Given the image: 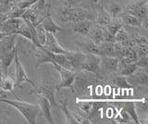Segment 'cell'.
I'll return each mask as SVG.
<instances>
[{
    "instance_id": "15",
    "label": "cell",
    "mask_w": 148,
    "mask_h": 124,
    "mask_svg": "<svg viewBox=\"0 0 148 124\" xmlns=\"http://www.w3.org/2000/svg\"><path fill=\"white\" fill-rule=\"evenodd\" d=\"M118 18H119V20L121 21L123 26L133 27V28H140V27H142L141 21L139 19H137L135 16L130 14V13L122 11L119 15Z\"/></svg>"
},
{
    "instance_id": "18",
    "label": "cell",
    "mask_w": 148,
    "mask_h": 124,
    "mask_svg": "<svg viewBox=\"0 0 148 124\" xmlns=\"http://www.w3.org/2000/svg\"><path fill=\"white\" fill-rule=\"evenodd\" d=\"M18 53V47H16L13 50H11L10 52L4 55L3 57L0 58L1 59V70L3 72V75L8 74V68L10 67V65L14 61V58H15V55Z\"/></svg>"
},
{
    "instance_id": "1",
    "label": "cell",
    "mask_w": 148,
    "mask_h": 124,
    "mask_svg": "<svg viewBox=\"0 0 148 124\" xmlns=\"http://www.w3.org/2000/svg\"><path fill=\"white\" fill-rule=\"evenodd\" d=\"M53 8L60 21L64 23H73L82 20H91L95 21L96 16V11L95 10L84 8L67 7L62 5L60 7H54Z\"/></svg>"
},
{
    "instance_id": "14",
    "label": "cell",
    "mask_w": 148,
    "mask_h": 124,
    "mask_svg": "<svg viewBox=\"0 0 148 124\" xmlns=\"http://www.w3.org/2000/svg\"><path fill=\"white\" fill-rule=\"evenodd\" d=\"M69 24H71V30L75 34L81 35H87L92 25L94 24V21L91 20H82Z\"/></svg>"
},
{
    "instance_id": "4",
    "label": "cell",
    "mask_w": 148,
    "mask_h": 124,
    "mask_svg": "<svg viewBox=\"0 0 148 124\" xmlns=\"http://www.w3.org/2000/svg\"><path fill=\"white\" fill-rule=\"evenodd\" d=\"M51 64L53 65L54 70L57 71L60 76V82L56 85V89H57V91H59L62 88H69L71 90V93L74 94L73 82H74V80H75V77H76V72L59 66L57 63H51Z\"/></svg>"
},
{
    "instance_id": "7",
    "label": "cell",
    "mask_w": 148,
    "mask_h": 124,
    "mask_svg": "<svg viewBox=\"0 0 148 124\" xmlns=\"http://www.w3.org/2000/svg\"><path fill=\"white\" fill-rule=\"evenodd\" d=\"M14 63H15V68H16V81H15V87L21 86L22 84L27 82V84H30L32 86L36 87L37 84L35 82L31 80L29 77H28L26 71L24 67H23L22 63L21 62V59L18 58V54L17 53L15 55V58H14Z\"/></svg>"
},
{
    "instance_id": "27",
    "label": "cell",
    "mask_w": 148,
    "mask_h": 124,
    "mask_svg": "<svg viewBox=\"0 0 148 124\" xmlns=\"http://www.w3.org/2000/svg\"><path fill=\"white\" fill-rule=\"evenodd\" d=\"M137 64V66L139 68H143V69H147L148 68V56L146 57H142V58H138V59L135 61Z\"/></svg>"
},
{
    "instance_id": "29",
    "label": "cell",
    "mask_w": 148,
    "mask_h": 124,
    "mask_svg": "<svg viewBox=\"0 0 148 124\" xmlns=\"http://www.w3.org/2000/svg\"><path fill=\"white\" fill-rule=\"evenodd\" d=\"M5 36H7V34H4V33H2V32H0V40H1L2 38H4Z\"/></svg>"
},
{
    "instance_id": "5",
    "label": "cell",
    "mask_w": 148,
    "mask_h": 124,
    "mask_svg": "<svg viewBox=\"0 0 148 124\" xmlns=\"http://www.w3.org/2000/svg\"><path fill=\"white\" fill-rule=\"evenodd\" d=\"M101 58L102 57L99 56V55H95L92 53H84V58H83V60L82 62L81 70L88 73L99 75Z\"/></svg>"
},
{
    "instance_id": "2",
    "label": "cell",
    "mask_w": 148,
    "mask_h": 124,
    "mask_svg": "<svg viewBox=\"0 0 148 124\" xmlns=\"http://www.w3.org/2000/svg\"><path fill=\"white\" fill-rule=\"evenodd\" d=\"M0 103L8 104L11 107L15 108L21 116L24 118L27 123L29 124H35L37 117L41 114V110L38 104H30L25 101L20 99H7L1 98Z\"/></svg>"
},
{
    "instance_id": "22",
    "label": "cell",
    "mask_w": 148,
    "mask_h": 124,
    "mask_svg": "<svg viewBox=\"0 0 148 124\" xmlns=\"http://www.w3.org/2000/svg\"><path fill=\"white\" fill-rule=\"evenodd\" d=\"M123 108L125 111L128 113L129 116L131 117L132 122L136 123V124L141 123L140 119H139L138 114L136 112V106H135V103H134V101L133 102L132 101H126V102L124 103Z\"/></svg>"
},
{
    "instance_id": "8",
    "label": "cell",
    "mask_w": 148,
    "mask_h": 124,
    "mask_svg": "<svg viewBox=\"0 0 148 124\" xmlns=\"http://www.w3.org/2000/svg\"><path fill=\"white\" fill-rule=\"evenodd\" d=\"M24 20L22 18H8L0 23V32L7 35L16 34V32L21 28Z\"/></svg>"
},
{
    "instance_id": "6",
    "label": "cell",
    "mask_w": 148,
    "mask_h": 124,
    "mask_svg": "<svg viewBox=\"0 0 148 124\" xmlns=\"http://www.w3.org/2000/svg\"><path fill=\"white\" fill-rule=\"evenodd\" d=\"M56 85L57 84H54L53 81H47L44 82V84L42 86H36L37 90L35 91V93L45 97L50 102L51 106L58 108V104L56 100V93L58 92L56 89Z\"/></svg>"
},
{
    "instance_id": "12",
    "label": "cell",
    "mask_w": 148,
    "mask_h": 124,
    "mask_svg": "<svg viewBox=\"0 0 148 124\" xmlns=\"http://www.w3.org/2000/svg\"><path fill=\"white\" fill-rule=\"evenodd\" d=\"M126 78H127V80L130 84H131V82H133V84H138V85L147 86V84H148L147 69L138 68L133 74H132L131 76H128Z\"/></svg>"
},
{
    "instance_id": "10",
    "label": "cell",
    "mask_w": 148,
    "mask_h": 124,
    "mask_svg": "<svg viewBox=\"0 0 148 124\" xmlns=\"http://www.w3.org/2000/svg\"><path fill=\"white\" fill-rule=\"evenodd\" d=\"M119 58L116 57H102L99 75L106 76L117 72Z\"/></svg>"
},
{
    "instance_id": "24",
    "label": "cell",
    "mask_w": 148,
    "mask_h": 124,
    "mask_svg": "<svg viewBox=\"0 0 148 124\" xmlns=\"http://www.w3.org/2000/svg\"><path fill=\"white\" fill-rule=\"evenodd\" d=\"M0 89L5 92L14 95V89H15V81H14L10 76L8 74L3 75V78L0 84Z\"/></svg>"
},
{
    "instance_id": "28",
    "label": "cell",
    "mask_w": 148,
    "mask_h": 124,
    "mask_svg": "<svg viewBox=\"0 0 148 124\" xmlns=\"http://www.w3.org/2000/svg\"><path fill=\"white\" fill-rule=\"evenodd\" d=\"M9 94H10V93H8V92H5V91L0 90V99H1V98H7Z\"/></svg>"
},
{
    "instance_id": "19",
    "label": "cell",
    "mask_w": 148,
    "mask_h": 124,
    "mask_svg": "<svg viewBox=\"0 0 148 124\" xmlns=\"http://www.w3.org/2000/svg\"><path fill=\"white\" fill-rule=\"evenodd\" d=\"M111 79H109V84H112L113 85L119 87V88L123 89H130L132 88V84L128 82L127 78L120 74H118L117 72L111 73Z\"/></svg>"
},
{
    "instance_id": "9",
    "label": "cell",
    "mask_w": 148,
    "mask_h": 124,
    "mask_svg": "<svg viewBox=\"0 0 148 124\" xmlns=\"http://www.w3.org/2000/svg\"><path fill=\"white\" fill-rule=\"evenodd\" d=\"M43 47L48 51L56 54H66L69 51V50L65 49L61 45H59L54 34L48 33V32H46L45 34V40Z\"/></svg>"
},
{
    "instance_id": "17",
    "label": "cell",
    "mask_w": 148,
    "mask_h": 124,
    "mask_svg": "<svg viewBox=\"0 0 148 124\" xmlns=\"http://www.w3.org/2000/svg\"><path fill=\"white\" fill-rule=\"evenodd\" d=\"M87 36L95 44L99 45L102 42H104V29L100 25H97L94 22L91 29L88 32Z\"/></svg>"
},
{
    "instance_id": "16",
    "label": "cell",
    "mask_w": 148,
    "mask_h": 124,
    "mask_svg": "<svg viewBox=\"0 0 148 124\" xmlns=\"http://www.w3.org/2000/svg\"><path fill=\"white\" fill-rule=\"evenodd\" d=\"M95 11H96V16L94 21L95 24L105 27L106 25H108L109 23L111 20H112V18L109 15V13L104 8L103 5H100L97 7Z\"/></svg>"
},
{
    "instance_id": "13",
    "label": "cell",
    "mask_w": 148,
    "mask_h": 124,
    "mask_svg": "<svg viewBox=\"0 0 148 124\" xmlns=\"http://www.w3.org/2000/svg\"><path fill=\"white\" fill-rule=\"evenodd\" d=\"M40 24L43 26V28L45 30V32L52 33L54 34L58 33V32L65 31L62 27H60L54 21L52 17H51V12H46L45 16L43 18V20H42V21L40 22Z\"/></svg>"
},
{
    "instance_id": "11",
    "label": "cell",
    "mask_w": 148,
    "mask_h": 124,
    "mask_svg": "<svg viewBox=\"0 0 148 124\" xmlns=\"http://www.w3.org/2000/svg\"><path fill=\"white\" fill-rule=\"evenodd\" d=\"M37 96V101H38V106L41 110V114L43 115V117L47 121L48 123L54 124L55 121L52 116V111H51V104L49 101L44 97L43 95H41L39 94H36Z\"/></svg>"
},
{
    "instance_id": "26",
    "label": "cell",
    "mask_w": 148,
    "mask_h": 124,
    "mask_svg": "<svg viewBox=\"0 0 148 124\" xmlns=\"http://www.w3.org/2000/svg\"><path fill=\"white\" fill-rule=\"evenodd\" d=\"M135 51L137 53L138 58L146 57L148 56V47L147 45H137L134 47Z\"/></svg>"
},
{
    "instance_id": "21",
    "label": "cell",
    "mask_w": 148,
    "mask_h": 124,
    "mask_svg": "<svg viewBox=\"0 0 148 124\" xmlns=\"http://www.w3.org/2000/svg\"><path fill=\"white\" fill-rule=\"evenodd\" d=\"M59 108L62 110L65 117H66V123L69 124H79L78 121L76 119L75 116L69 111L68 108V99L65 98L63 100H59Z\"/></svg>"
},
{
    "instance_id": "20",
    "label": "cell",
    "mask_w": 148,
    "mask_h": 124,
    "mask_svg": "<svg viewBox=\"0 0 148 124\" xmlns=\"http://www.w3.org/2000/svg\"><path fill=\"white\" fill-rule=\"evenodd\" d=\"M98 50L101 57H115V42L104 41L98 45Z\"/></svg>"
},
{
    "instance_id": "3",
    "label": "cell",
    "mask_w": 148,
    "mask_h": 124,
    "mask_svg": "<svg viewBox=\"0 0 148 124\" xmlns=\"http://www.w3.org/2000/svg\"><path fill=\"white\" fill-rule=\"evenodd\" d=\"M122 11L135 16L141 21L143 27H148V0H132L123 8Z\"/></svg>"
},
{
    "instance_id": "25",
    "label": "cell",
    "mask_w": 148,
    "mask_h": 124,
    "mask_svg": "<svg viewBox=\"0 0 148 124\" xmlns=\"http://www.w3.org/2000/svg\"><path fill=\"white\" fill-rule=\"evenodd\" d=\"M105 10L109 13V15L111 16L112 19H115V18H118L119 15L122 12L123 8L119 5V4H108V5H105L103 6Z\"/></svg>"
},
{
    "instance_id": "23",
    "label": "cell",
    "mask_w": 148,
    "mask_h": 124,
    "mask_svg": "<svg viewBox=\"0 0 148 124\" xmlns=\"http://www.w3.org/2000/svg\"><path fill=\"white\" fill-rule=\"evenodd\" d=\"M79 49L82 53H92L98 55V45L95 44L92 41H88V42H82V43H77Z\"/></svg>"
}]
</instances>
